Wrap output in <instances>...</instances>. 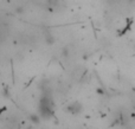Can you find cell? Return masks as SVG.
Returning <instances> with one entry per match:
<instances>
[{"label": "cell", "instance_id": "cell-1", "mask_svg": "<svg viewBox=\"0 0 135 129\" xmlns=\"http://www.w3.org/2000/svg\"><path fill=\"white\" fill-rule=\"evenodd\" d=\"M54 102L51 100V96L45 94L43 96L42 101H40L39 104V114L42 117L44 118H50L52 115H54Z\"/></svg>", "mask_w": 135, "mask_h": 129}, {"label": "cell", "instance_id": "cell-2", "mask_svg": "<svg viewBox=\"0 0 135 129\" xmlns=\"http://www.w3.org/2000/svg\"><path fill=\"white\" fill-rule=\"evenodd\" d=\"M65 110L70 114L77 115V114L82 113V110H83V106H82L79 102H72V103H70L69 106H66Z\"/></svg>", "mask_w": 135, "mask_h": 129}, {"label": "cell", "instance_id": "cell-3", "mask_svg": "<svg viewBox=\"0 0 135 129\" xmlns=\"http://www.w3.org/2000/svg\"><path fill=\"white\" fill-rule=\"evenodd\" d=\"M30 120H31V122H32V123L38 125V123H39V121H40V118H39V116L36 115V114H30Z\"/></svg>", "mask_w": 135, "mask_h": 129}]
</instances>
